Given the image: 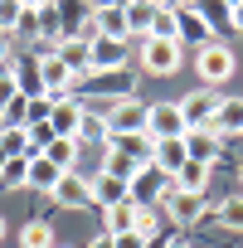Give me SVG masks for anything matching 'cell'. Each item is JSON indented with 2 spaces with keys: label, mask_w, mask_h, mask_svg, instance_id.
Masks as SVG:
<instances>
[{
  "label": "cell",
  "mask_w": 243,
  "mask_h": 248,
  "mask_svg": "<svg viewBox=\"0 0 243 248\" xmlns=\"http://www.w3.org/2000/svg\"><path fill=\"white\" fill-rule=\"evenodd\" d=\"M137 63H141V73H151V78H170V73H180L185 49H180L175 39L146 34V39H141V49H137Z\"/></svg>",
  "instance_id": "6da1fadb"
},
{
  "label": "cell",
  "mask_w": 243,
  "mask_h": 248,
  "mask_svg": "<svg viewBox=\"0 0 243 248\" xmlns=\"http://www.w3.org/2000/svg\"><path fill=\"white\" fill-rule=\"evenodd\" d=\"M233 49L228 44H219V39H209L204 49H195V73L204 78V88H219V83H228L233 78Z\"/></svg>",
  "instance_id": "7a4b0ae2"
},
{
  "label": "cell",
  "mask_w": 243,
  "mask_h": 248,
  "mask_svg": "<svg viewBox=\"0 0 243 248\" xmlns=\"http://www.w3.org/2000/svg\"><path fill=\"white\" fill-rule=\"evenodd\" d=\"M219 88H195L180 97V117H185V132H199V127H214V117H219Z\"/></svg>",
  "instance_id": "3957f363"
},
{
  "label": "cell",
  "mask_w": 243,
  "mask_h": 248,
  "mask_svg": "<svg viewBox=\"0 0 243 248\" xmlns=\"http://www.w3.org/2000/svg\"><path fill=\"white\" fill-rule=\"evenodd\" d=\"M146 137L151 141H180L185 137L180 102H146Z\"/></svg>",
  "instance_id": "277c9868"
},
{
  "label": "cell",
  "mask_w": 243,
  "mask_h": 248,
  "mask_svg": "<svg viewBox=\"0 0 243 248\" xmlns=\"http://www.w3.org/2000/svg\"><path fill=\"white\" fill-rule=\"evenodd\" d=\"M175 15V44L185 49V44H195V49H204L209 39H214V25L195 10V5H180V10H170Z\"/></svg>",
  "instance_id": "5b68a950"
},
{
  "label": "cell",
  "mask_w": 243,
  "mask_h": 248,
  "mask_svg": "<svg viewBox=\"0 0 243 248\" xmlns=\"http://www.w3.org/2000/svg\"><path fill=\"white\" fill-rule=\"evenodd\" d=\"M161 209H166V219H170L175 229H195V224H199V219L209 214L204 195H190V190H175V195H170V200H166Z\"/></svg>",
  "instance_id": "8992f818"
},
{
  "label": "cell",
  "mask_w": 243,
  "mask_h": 248,
  "mask_svg": "<svg viewBox=\"0 0 243 248\" xmlns=\"http://www.w3.org/2000/svg\"><path fill=\"white\" fill-rule=\"evenodd\" d=\"M107 132H112V137H137V132H146V102H141V97L117 102V107L107 112Z\"/></svg>",
  "instance_id": "52a82bcc"
},
{
  "label": "cell",
  "mask_w": 243,
  "mask_h": 248,
  "mask_svg": "<svg viewBox=\"0 0 243 248\" xmlns=\"http://www.w3.org/2000/svg\"><path fill=\"white\" fill-rule=\"evenodd\" d=\"M88 200H92L97 209H112V204H122V200H132V185L122 180V175L97 170V175H88Z\"/></svg>",
  "instance_id": "ba28073f"
},
{
  "label": "cell",
  "mask_w": 243,
  "mask_h": 248,
  "mask_svg": "<svg viewBox=\"0 0 243 248\" xmlns=\"http://www.w3.org/2000/svg\"><path fill=\"white\" fill-rule=\"evenodd\" d=\"M117 68H127V39H92L88 73H117Z\"/></svg>",
  "instance_id": "9c48e42d"
},
{
  "label": "cell",
  "mask_w": 243,
  "mask_h": 248,
  "mask_svg": "<svg viewBox=\"0 0 243 248\" xmlns=\"http://www.w3.org/2000/svg\"><path fill=\"white\" fill-rule=\"evenodd\" d=\"M219 151H224V137H219L214 127L185 132V156H190V161H199V166H214V161H219Z\"/></svg>",
  "instance_id": "30bf717a"
},
{
  "label": "cell",
  "mask_w": 243,
  "mask_h": 248,
  "mask_svg": "<svg viewBox=\"0 0 243 248\" xmlns=\"http://www.w3.org/2000/svg\"><path fill=\"white\" fill-rule=\"evenodd\" d=\"M88 25H92L97 39H127V10L122 5H92Z\"/></svg>",
  "instance_id": "8fae6325"
},
{
  "label": "cell",
  "mask_w": 243,
  "mask_h": 248,
  "mask_svg": "<svg viewBox=\"0 0 243 248\" xmlns=\"http://www.w3.org/2000/svg\"><path fill=\"white\" fill-rule=\"evenodd\" d=\"M54 204H63V209H88L92 200H88V175H78V170H63V180L54 185V195H49Z\"/></svg>",
  "instance_id": "7c38bea8"
},
{
  "label": "cell",
  "mask_w": 243,
  "mask_h": 248,
  "mask_svg": "<svg viewBox=\"0 0 243 248\" xmlns=\"http://www.w3.org/2000/svg\"><path fill=\"white\" fill-rule=\"evenodd\" d=\"M49 127H54V137H68V141H78V127H83V102H78V97H63V102H54V112H49Z\"/></svg>",
  "instance_id": "4fadbf2b"
},
{
  "label": "cell",
  "mask_w": 243,
  "mask_h": 248,
  "mask_svg": "<svg viewBox=\"0 0 243 248\" xmlns=\"http://www.w3.org/2000/svg\"><path fill=\"white\" fill-rule=\"evenodd\" d=\"M122 10H127V39H132V34H141V39H146V34L156 30V15H161L156 0H127Z\"/></svg>",
  "instance_id": "5bb4252c"
},
{
  "label": "cell",
  "mask_w": 243,
  "mask_h": 248,
  "mask_svg": "<svg viewBox=\"0 0 243 248\" xmlns=\"http://www.w3.org/2000/svg\"><path fill=\"white\" fill-rule=\"evenodd\" d=\"M185 161H190V156H185V137H180V141H156V151H151V166H156L161 175H170V180L180 175Z\"/></svg>",
  "instance_id": "9a60e30c"
},
{
  "label": "cell",
  "mask_w": 243,
  "mask_h": 248,
  "mask_svg": "<svg viewBox=\"0 0 243 248\" xmlns=\"http://www.w3.org/2000/svg\"><path fill=\"white\" fill-rule=\"evenodd\" d=\"M137 229V200H122V204H112V209H102V233H132Z\"/></svg>",
  "instance_id": "2e32d148"
},
{
  "label": "cell",
  "mask_w": 243,
  "mask_h": 248,
  "mask_svg": "<svg viewBox=\"0 0 243 248\" xmlns=\"http://www.w3.org/2000/svg\"><path fill=\"white\" fill-rule=\"evenodd\" d=\"M88 49H92V44H88V39H78V34H63V39L54 44V54H59V59H63L78 78L88 73Z\"/></svg>",
  "instance_id": "e0dca14e"
},
{
  "label": "cell",
  "mask_w": 243,
  "mask_h": 248,
  "mask_svg": "<svg viewBox=\"0 0 243 248\" xmlns=\"http://www.w3.org/2000/svg\"><path fill=\"white\" fill-rule=\"evenodd\" d=\"M63 180V170L49 161V156H30V190H39V195H54V185Z\"/></svg>",
  "instance_id": "ac0fdd59"
},
{
  "label": "cell",
  "mask_w": 243,
  "mask_h": 248,
  "mask_svg": "<svg viewBox=\"0 0 243 248\" xmlns=\"http://www.w3.org/2000/svg\"><path fill=\"white\" fill-rule=\"evenodd\" d=\"M214 132H219V137H243V97H224V102H219Z\"/></svg>",
  "instance_id": "d6986e66"
},
{
  "label": "cell",
  "mask_w": 243,
  "mask_h": 248,
  "mask_svg": "<svg viewBox=\"0 0 243 248\" xmlns=\"http://www.w3.org/2000/svg\"><path fill=\"white\" fill-rule=\"evenodd\" d=\"M209 175H214V166H199V161H185V166H180V175H175V190H190V195H204V190H209Z\"/></svg>",
  "instance_id": "ffe728a7"
},
{
  "label": "cell",
  "mask_w": 243,
  "mask_h": 248,
  "mask_svg": "<svg viewBox=\"0 0 243 248\" xmlns=\"http://www.w3.org/2000/svg\"><path fill=\"white\" fill-rule=\"evenodd\" d=\"M0 151L5 156H30V132L20 122H5V127H0Z\"/></svg>",
  "instance_id": "44dd1931"
},
{
  "label": "cell",
  "mask_w": 243,
  "mask_h": 248,
  "mask_svg": "<svg viewBox=\"0 0 243 248\" xmlns=\"http://www.w3.org/2000/svg\"><path fill=\"white\" fill-rule=\"evenodd\" d=\"M83 141H97V146H107V141H112V132H107V117H102V112H83L78 146H83Z\"/></svg>",
  "instance_id": "7402d4cb"
},
{
  "label": "cell",
  "mask_w": 243,
  "mask_h": 248,
  "mask_svg": "<svg viewBox=\"0 0 243 248\" xmlns=\"http://www.w3.org/2000/svg\"><path fill=\"white\" fill-rule=\"evenodd\" d=\"M102 170H107V175H122V180H132V175L141 170V161H132V156H122L117 146H102Z\"/></svg>",
  "instance_id": "603a6c76"
},
{
  "label": "cell",
  "mask_w": 243,
  "mask_h": 248,
  "mask_svg": "<svg viewBox=\"0 0 243 248\" xmlns=\"http://www.w3.org/2000/svg\"><path fill=\"white\" fill-rule=\"evenodd\" d=\"M0 185L5 190H30V156H10L5 170H0Z\"/></svg>",
  "instance_id": "cb8c5ba5"
},
{
  "label": "cell",
  "mask_w": 243,
  "mask_h": 248,
  "mask_svg": "<svg viewBox=\"0 0 243 248\" xmlns=\"http://www.w3.org/2000/svg\"><path fill=\"white\" fill-rule=\"evenodd\" d=\"M20 243H25V248H54V224H49V219H30V224L20 229Z\"/></svg>",
  "instance_id": "d4e9b609"
},
{
  "label": "cell",
  "mask_w": 243,
  "mask_h": 248,
  "mask_svg": "<svg viewBox=\"0 0 243 248\" xmlns=\"http://www.w3.org/2000/svg\"><path fill=\"white\" fill-rule=\"evenodd\" d=\"M39 156H49L59 170H78V166H73V161H78V141H68V137H54V146L39 151Z\"/></svg>",
  "instance_id": "484cf974"
},
{
  "label": "cell",
  "mask_w": 243,
  "mask_h": 248,
  "mask_svg": "<svg viewBox=\"0 0 243 248\" xmlns=\"http://www.w3.org/2000/svg\"><path fill=\"white\" fill-rule=\"evenodd\" d=\"M190 5H195V10L214 25V30H219V25H228V30H233V10L224 5V0H190Z\"/></svg>",
  "instance_id": "4316f807"
},
{
  "label": "cell",
  "mask_w": 243,
  "mask_h": 248,
  "mask_svg": "<svg viewBox=\"0 0 243 248\" xmlns=\"http://www.w3.org/2000/svg\"><path fill=\"white\" fill-rule=\"evenodd\" d=\"M25 25V5L20 0H0V34H20Z\"/></svg>",
  "instance_id": "83f0119b"
},
{
  "label": "cell",
  "mask_w": 243,
  "mask_h": 248,
  "mask_svg": "<svg viewBox=\"0 0 243 248\" xmlns=\"http://www.w3.org/2000/svg\"><path fill=\"white\" fill-rule=\"evenodd\" d=\"M214 214H219V224H224V229H238V233H243V195H228Z\"/></svg>",
  "instance_id": "f1b7e54d"
},
{
  "label": "cell",
  "mask_w": 243,
  "mask_h": 248,
  "mask_svg": "<svg viewBox=\"0 0 243 248\" xmlns=\"http://www.w3.org/2000/svg\"><path fill=\"white\" fill-rule=\"evenodd\" d=\"M137 233L141 238H156L161 229H156V204H137Z\"/></svg>",
  "instance_id": "f546056e"
},
{
  "label": "cell",
  "mask_w": 243,
  "mask_h": 248,
  "mask_svg": "<svg viewBox=\"0 0 243 248\" xmlns=\"http://www.w3.org/2000/svg\"><path fill=\"white\" fill-rule=\"evenodd\" d=\"M10 102H20V83H15L10 68H0V112H5Z\"/></svg>",
  "instance_id": "4dcf8cb0"
},
{
  "label": "cell",
  "mask_w": 243,
  "mask_h": 248,
  "mask_svg": "<svg viewBox=\"0 0 243 248\" xmlns=\"http://www.w3.org/2000/svg\"><path fill=\"white\" fill-rule=\"evenodd\" d=\"M15 63V34H0V68Z\"/></svg>",
  "instance_id": "1f68e13d"
},
{
  "label": "cell",
  "mask_w": 243,
  "mask_h": 248,
  "mask_svg": "<svg viewBox=\"0 0 243 248\" xmlns=\"http://www.w3.org/2000/svg\"><path fill=\"white\" fill-rule=\"evenodd\" d=\"M117 248H146V238L132 229V233H117Z\"/></svg>",
  "instance_id": "d6a6232c"
},
{
  "label": "cell",
  "mask_w": 243,
  "mask_h": 248,
  "mask_svg": "<svg viewBox=\"0 0 243 248\" xmlns=\"http://www.w3.org/2000/svg\"><path fill=\"white\" fill-rule=\"evenodd\" d=\"M88 248H117V238H112V233H97V238H92Z\"/></svg>",
  "instance_id": "836d02e7"
},
{
  "label": "cell",
  "mask_w": 243,
  "mask_h": 248,
  "mask_svg": "<svg viewBox=\"0 0 243 248\" xmlns=\"http://www.w3.org/2000/svg\"><path fill=\"white\" fill-rule=\"evenodd\" d=\"M25 10H49V5H59V0H20Z\"/></svg>",
  "instance_id": "e575fe53"
},
{
  "label": "cell",
  "mask_w": 243,
  "mask_h": 248,
  "mask_svg": "<svg viewBox=\"0 0 243 248\" xmlns=\"http://www.w3.org/2000/svg\"><path fill=\"white\" fill-rule=\"evenodd\" d=\"M161 10H180V5H190V0H156Z\"/></svg>",
  "instance_id": "d590c367"
},
{
  "label": "cell",
  "mask_w": 243,
  "mask_h": 248,
  "mask_svg": "<svg viewBox=\"0 0 243 248\" xmlns=\"http://www.w3.org/2000/svg\"><path fill=\"white\" fill-rule=\"evenodd\" d=\"M233 30H243V5H238V10H233Z\"/></svg>",
  "instance_id": "8d00e7d4"
},
{
  "label": "cell",
  "mask_w": 243,
  "mask_h": 248,
  "mask_svg": "<svg viewBox=\"0 0 243 248\" xmlns=\"http://www.w3.org/2000/svg\"><path fill=\"white\" fill-rule=\"evenodd\" d=\"M166 248H190V243H185V238H170V243H166Z\"/></svg>",
  "instance_id": "74e56055"
},
{
  "label": "cell",
  "mask_w": 243,
  "mask_h": 248,
  "mask_svg": "<svg viewBox=\"0 0 243 248\" xmlns=\"http://www.w3.org/2000/svg\"><path fill=\"white\" fill-rule=\"evenodd\" d=\"M92 5H127V0H92Z\"/></svg>",
  "instance_id": "f35d334b"
},
{
  "label": "cell",
  "mask_w": 243,
  "mask_h": 248,
  "mask_svg": "<svg viewBox=\"0 0 243 248\" xmlns=\"http://www.w3.org/2000/svg\"><path fill=\"white\" fill-rule=\"evenodd\" d=\"M224 5H228V10H238V5H243V0H224Z\"/></svg>",
  "instance_id": "ab89813d"
},
{
  "label": "cell",
  "mask_w": 243,
  "mask_h": 248,
  "mask_svg": "<svg viewBox=\"0 0 243 248\" xmlns=\"http://www.w3.org/2000/svg\"><path fill=\"white\" fill-rule=\"evenodd\" d=\"M5 161H10V156H5V151H0V170H5Z\"/></svg>",
  "instance_id": "60d3db41"
},
{
  "label": "cell",
  "mask_w": 243,
  "mask_h": 248,
  "mask_svg": "<svg viewBox=\"0 0 243 248\" xmlns=\"http://www.w3.org/2000/svg\"><path fill=\"white\" fill-rule=\"evenodd\" d=\"M0 238H5V219H0Z\"/></svg>",
  "instance_id": "b9f144b4"
},
{
  "label": "cell",
  "mask_w": 243,
  "mask_h": 248,
  "mask_svg": "<svg viewBox=\"0 0 243 248\" xmlns=\"http://www.w3.org/2000/svg\"><path fill=\"white\" fill-rule=\"evenodd\" d=\"M238 185H243V166H238Z\"/></svg>",
  "instance_id": "7bdbcfd3"
},
{
  "label": "cell",
  "mask_w": 243,
  "mask_h": 248,
  "mask_svg": "<svg viewBox=\"0 0 243 248\" xmlns=\"http://www.w3.org/2000/svg\"><path fill=\"white\" fill-rule=\"evenodd\" d=\"M54 248H63V243H54Z\"/></svg>",
  "instance_id": "ee69618b"
}]
</instances>
